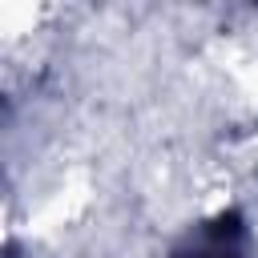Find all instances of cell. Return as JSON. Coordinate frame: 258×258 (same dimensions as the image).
<instances>
[{"instance_id":"1","label":"cell","mask_w":258,"mask_h":258,"mask_svg":"<svg viewBox=\"0 0 258 258\" xmlns=\"http://www.w3.org/2000/svg\"><path fill=\"white\" fill-rule=\"evenodd\" d=\"M234 234H238V230H230V234H222V230H210L202 246H194L189 254H177V258H242V250H238Z\"/></svg>"}]
</instances>
